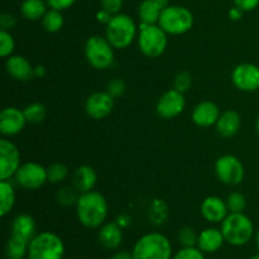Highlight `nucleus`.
Returning <instances> with one entry per match:
<instances>
[{"label":"nucleus","instance_id":"44","mask_svg":"<svg viewBox=\"0 0 259 259\" xmlns=\"http://www.w3.org/2000/svg\"><path fill=\"white\" fill-rule=\"evenodd\" d=\"M243 13L244 12H243L242 9H239L238 7H234L229 10V18L233 20V22H238V20L242 19Z\"/></svg>","mask_w":259,"mask_h":259},{"label":"nucleus","instance_id":"18","mask_svg":"<svg viewBox=\"0 0 259 259\" xmlns=\"http://www.w3.org/2000/svg\"><path fill=\"white\" fill-rule=\"evenodd\" d=\"M5 71L17 81H29L34 78V67L28 58L20 55H12L5 61Z\"/></svg>","mask_w":259,"mask_h":259},{"label":"nucleus","instance_id":"3","mask_svg":"<svg viewBox=\"0 0 259 259\" xmlns=\"http://www.w3.org/2000/svg\"><path fill=\"white\" fill-rule=\"evenodd\" d=\"M225 243L234 247L248 244L254 237V224L244 212H229L220 225Z\"/></svg>","mask_w":259,"mask_h":259},{"label":"nucleus","instance_id":"43","mask_svg":"<svg viewBox=\"0 0 259 259\" xmlns=\"http://www.w3.org/2000/svg\"><path fill=\"white\" fill-rule=\"evenodd\" d=\"M111 18H113V14H110L108 10L103 9V8H101V9L96 13V20H98L99 23H101V24L106 25L109 22H110Z\"/></svg>","mask_w":259,"mask_h":259},{"label":"nucleus","instance_id":"11","mask_svg":"<svg viewBox=\"0 0 259 259\" xmlns=\"http://www.w3.org/2000/svg\"><path fill=\"white\" fill-rule=\"evenodd\" d=\"M20 152L9 139L0 141V181H8L19 169Z\"/></svg>","mask_w":259,"mask_h":259},{"label":"nucleus","instance_id":"21","mask_svg":"<svg viewBox=\"0 0 259 259\" xmlns=\"http://www.w3.org/2000/svg\"><path fill=\"white\" fill-rule=\"evenodd\" d=\"M37 234V225L29 214H19L13 219L10 225V235L29 243Z\"/></svg>","mask_w":259,"mask_h":259},{"label":"nucleus","instance_id":"42","mask_svg":"<svg viewBox=\"0 0 259 259\" xmlns=\"http://www.w3.org/2000/svg\"><path fill=\"white\" fill-rule=\"evenodd\" d=\"M234 5L242 9L244 13L252 12L258 8L259 0H234Z\"/></svg>","mask_w":259,"mask_h":259},{"label":"nucleus","instance_id":"39","mask_svg":"<svg viewBox=\"0 0 259 259\" xmlns=\"http://www.w3.org/2000/svg\"><path fill=\"white\" fill-rule=\"evenodd\" d=\"M100 4L103 9L108 10L110 14L115 15L120 13L124 4V0H100Z\"/></svg>","mask_w":259,"mask_h":259},{"label":"nucleus","instance_id":"37","mask_svg":"<svg viewBox=\"0 0 259 259\" xmlns=\"http://www.w3.org/2000/svg\"><path fill=\"white\" fill-rule=\"evenodd\" d=\"M172 259H206L205 253L197 247H181Z\"/></svg>","mask_w":259,"mask_h":259},{"label":"nucleus","instance_id":"9","mask_svg":"<svg viewBox=\"0 0 259 259\" xmlns=\"http://www.w3.org/2000/svg\"><path fill=\"white\" fill-rule=\"evenodd\" d=\"M215 175L222 184L227 186H238L244 180L245 169L238 157L224 154L215 162Z\"/></svg>","mask_w":259,"mask_h":259},{"label":"nucleus","instance_id":"51","mask_svg":"<svg viewBox=\"0 0 259 259\" xmlns=\"http://www.w3.org/2000/svg\"><path fill=\"white\" fill-rule=\"evenodd\" d=\"M248 259H259V253H258V254H254V255H252V257H250V258H248Z\"/></svg>","mask_w":259,"mask_h":259},{"label":"nucleus","instance_id":"29","mask_svg":"<svg viewBox=\"0 0 259 259\" xmlns=\"http://www.w3.org/2000/svg\"><path fill=\"white\" fill-rule=\"evenodd\" d=\"M149 220L154 225H163L168 219V207L161 199H154L149 206Z\"/></svg>","mask_w":259,"mask_h":259},{"label":"nucleus","instance_id":"2","mask_svg":"<svg viewBox=\"0 0 259 259\" xmlns=\"http://www.w3.org/2000/svg\"><path fill=\"white\" fill-rule=\"evenodd\" d=\"M133 259H172L174 249L171 240L158 232L142 235L132 249Z\"/></svg>","mask_w":259,"mask_h":259},{"label":"nucleus","instance_id":"50","mask_svg":"<svg viewBox=\"0 0 259 259\" xmlns=\"http://www.w3.org/2000/svg\"><path fill=\"white\" fill-rule=\"evenodd\" d=\"M255 129H257V133L259 134V115L257 118V121H255Z\"/></svg>","mask_w":259,"mask_h":259},{"label":"nucleus","instance_id":"27","mask_svg":"<svg viewBox=\"0 0 259 259\" xmlns=\"http://www.w3.org/2000/svg\"><path fill=\"white\" fill-rule=\"evenodd\" d=\"M28 245L29 243L10 235L5 243V255L7 259H24L28 257Z\"/></svg>","mask_w":259,"mask_h":259},{"label":"nucleus","instance_id":"14","mask_svg":"<svg viewBox=\"0 0 259 259\" xmlns=\"http://www.w3.org/2000/svg\"><path fill=\"white\" fill-rule=\"evenodd\" d=\"M115 99L108 91H96L88 96L85 101V111L94 120H101L111 114Z\"/></svg>","mask_w":259,"mask_h":259},{"label":"nucleus","instance_id":"25","mask_svg":"<svg viewBox=\"0 0 259 259\" xmlns=\"http://www.w3.org/2000/svg\"><path fill=\"white\" fill-rule=\"evenodd\" d=\"M15 200V190L10 180L8 181H0V217L5 218L8 214H10L14 209Z\"/></svg>","mask_w":259,"mask_h":259},{"label":"nucleus","instance_id":"48","mask_svg":"<svg viewBox=\"0 0 259 259\" xmlns=\"http://www.w3.org/2000/svg\"><path fill=\"white\" fill-rule=\"evenodd\" d=\"M154 2H156L162 9H164V8H167L169 5V0H154Z\"/></svg>","mask_w":259,"mask_h":259},{"label":"nucleus","instance_id":"49","mask_svg":"<svg viewBox=\"0 0 259 259\" xmlns=\"http://www.w3.org/2000/svg\"><path fill=\"white\" fill-rule=\"evenodd\" d=\"M254 238H255V245H257V248H258V250H259V229L257 230V233H255Z\"/></svg>","mask_w":259,"mask_h":259},{"label":"nucleus","instance_id":"35","mask_svg":"<svg viewBox=\"0 0 259 259\" xmlns=\"http://www.w3.org/2000/svg\"><path fill=\"white\" fill-rule=\"evenodd\" d=\"M197 238H199V234L190 227L181 228L179 235H177V239H179L181 247H196Z\"/></svg>","mask_w":259,"mask_h":259},{"label":"nucleus","instance_id":"23","mask_svg":"<svg viewBox=\"0 0 259 259\" xmlns=\"http://www.w3.org/2000/svg\"><path fill=\"white\" fill-rule=\"evenodd\" d=\"M240 125H242V119H240L239 113L235 110H225L224 113L220 114V118L218 123L215 124L217 132L222 138H233L237 136L239 132Z\"/></svg>","mask_w":259,"mask_h":259},{"label":"nucleus","instance_id":"10","mask_svg":"<svg viewBox=\"0 0 259 259\" xmlns=\"http://www.w3.org/2000/svg\"><path fill=\"white\" fill-rule=\"evenodd\" d=\"M14 181L22 189L34 191L43 187L46 182H48L47 168L37 162L23 163L14 175Z\"/></svg>","mask_w":259,"mask_h":259},{"label":"nucleus","instance_id":"4","mask_svg":"<svg viewBox=\"0 0 259 259\" xmlns=\"http://www.w3.org/2000/svg\"><path fill=\"white\" fill-rule=\"evenodd\" d=\"M139 27L132 17L124 13L113 15L105 25V37L115 50H125L138 37Z\"/></svg>","mask_w":259,"mask_h":259},{"label":"nucleus","instance_id":"40","mask_svg":"<svg viewBox=\"0 0 259 259\" xmlns=\"http://www.w3.org/2000/svg\"><path fill=\"white\" fill-rule=\"evenodd\" d=\"M17 25V18L10 13H4L0 17V30H10Z\"/></svg>","mask_w":259,"mask_h":259},{"label":"nucleus","instance_id":"17","mask_svg":"<svg viewBox=\"0 0 259 259\" xmlns=\"http://www.w3.org/2000/svg\"><path fill=\"white\" fill-rule=\"evenodd\" d=\"M220 109L212 101H201L197 104L191 113V119L195 125L200 128H210L215 125L220 118Z\"/></svg>","mask_w":259,"mask_h":259},{"label":"nucleus","instance_id":"15","mask_svg":"<svg viewBox=\"0 0 259 259\" xmlns=\"http://www.w3.org/2000/svg\"><path fill=\"white\" fill-rule=\"evenodd\" d=\"M27 123L23 110L15 106H8L0 111V133L4 137L17 136Z\"/></svg>","mask_w":259,"mask_h":259},{"label":"nucleus","instance_id":"32","mask_svg":"<svg viewBox=\"0 0 259 259\" xmlns=\"http://www.w3.org/2000/svg\"><path fill=\"white\" fill-rule=\"evenodd\" d=\"M47 176L48 182H51V184H61V182H63L68 177L67 166L60 163V162H55V163L50 164L47 167Z\"/></svg>","mask_w":259,"mask_h":259},{"label":"nucleus","instance_id":"31","mask_svg":"<svg viewBox=\"0 0 259 259\" xmlns=\"http://www.w3.org/2000/svg\"><path fill=\"white\" fill-rule=\"evenodd\" d=\"M78 196H80V192L75 189L73 186H63L56 194V200H57L58 204L61 206L70 207L75 206L76 202H77Z\"/></svg>","mask_w":259,"mask_h":259},{"label":"nucleus","instance_id":"46","mask_svg":"<svg viewBox=\"0 0 259 259\" xmlns=\"http://www.w3.org/2000/svg\"><path fill=\"white\" fill-rule=\"evenodd\" d=\"M46 76V67L42 65L34 66V77L43 78Z\"/></svg>","mask_w":259,"mask_h":259},{"label":"nucleus","instance_id":"30","mask_svg":"<svg viewBox=\"0 0 259 259\" xmlns=\"http://www.w3.org/2000/svg\"><path fill=\"white\" fill-rule=\"evenodd\" d=\"M25 119L30 124H39L47 116V109L42 103H32L27 105L23 110Z\"/></svg>","mask_w":259,"mask_h":259},{"label":"nucleus","instance_id":"34","mask_svg":"<svg viewBox=\"0 0 259 259\" xmlns=\"http://www.w3.org/2000/svg\"><path fill=\"white\" fill-rule=\"evenodd\" d=\"M225 201H227L229 212H243L247 207V200L242 192H232Z\"/></svg>","mask_w":259,"mask_h":259},{"label":"nucleus","instance_id":"7","mask_svg":"<svg viewBox=\"0 0 259 259\" xmlns=\"http://www.w3.org/2000/svg\"><path fill=\"white\" fill-rule=\"evenodd\" d=\"M194 14L187 8L181 5H168L164 8L159 17L158 25L171 35H182L194 27Z\"/></svg>","mask_w":259,"mask_h":259},{"label":"nucleus","instance_id":"19","mask_svg":"<svg viewBox=\"0 0 259 259\" xmlns=\"http://www.w3.org/2000/svg\"><path fill=\"white\" fill-rule=\"evenodd\" d=\"M224 243L225 239L222 230L217 228H206L199 233L196 247L205 254H212L222 249Z\"/></svg>","mask_w":259,"mask_h":259},{"label":"nucleus","instance_id":"41","mask_svg":"<svg viewBox=\"0 0 259 259\" xmlns=\"http://www.w3.org/2000/svg\"><path fill=\"white\" fill-rule=\"evenodd\" d=\"M46 3H47L50 9H56L60 10V12H63V10L72 7L76 3V0H46Z\"/></svg>","mask_w":259,"mask_h":259},{"label":"nucleus","instance_id":"12","mask_svg":"<svg viewBox=\"0 0 259 259\" xmlns=\"http://www.w3.org/2000/svg\"><path fill=\"white\" fill-rule=\"evenodd\" d=\"M185 106H186V100L184 94L177 91L176 89H171L162 94L161 98L158 99L156 111L159 118L169 120L181 115L182 111L185 110Z\"/></svg>","mask_w":259,"mask_h":259},{"label":"nucleus","instance_id":"6","mask_svg":"<svg viewBox=\"0 0 259 259\" xmlns=\"http://www.w3.org/2000/svg\"><path fill=\"white\" fill-rule=\"evenodd\" d=\"M139 51L146 57L157 58L163 55L168 46V34L158 24L139 25L138 37Z\"/></svg>","mask_w":259,"mask_h":259},{"label":"nucleus","instance_id":"38","mask_svg":"<svg viewBox=\"0 0 259 259\" xmlns=\"http://www.w3.org/2000/svg\"><path fill=\"white\" fill-rule=\"evenodd\" d=\"M126 90L125 82H124L121 78H114V80L109 81L108 85H106V90L114 99H118L120 96L124 95Z\"/></svg>","mask_w":259,"mask_h":259},{"label":"nucleus","instance_id":"36","mask_svg":"<svg viewBox=\"0 0 259 259\" xmlns=\"http://www.w3.org/2000/svg\"><path fill=\"white\" fill-rule=\"evenodd\" d=\"M192 86V75L187 71H181L176 75L174 80V89L180 93L185 94L191 89Z\"/></svg>","mask_w":259,"mask_h":259},{"label":"nucleus","instance_id":"45","mask_svg":"<svg viewBox=\"0 0 259 259\" xmlns=\"http://www.w3.org/2000/svg\"><path fill=\"white\" fill-rule=\"evenodd\" d=\"M115 222L118 223L119 227H120L121 229H125L126 227H129V224H131L132 220H131V218L128 217V215L121 214V215H119V218L115 220Z\"/></svg>","mask_w":259,"mask_h":259},{"label":"nucleus","instance_id":"13","mask_svg":"<svg viewBox=\"0 0 259 259\" xmlns=\"http://www.w3.org/2000/svg\"><path fill=\"white\" fill-rule=\"evenodd\" d=\"M232 82L243 93H254L259 90V67L254 63H240L232 72Z\"/></svg>","mask_w":259,"mask_h":259},{"label":"nucleus","instance_id":"20","mask_svg":"<svg viewBox=\"0 0 259 259\" xmlns=\"http://www.w3.org/2000/svg\"><path fill=\"white\" fill-rule=\"evenodd\" d=\"M98 239L105 249L115 250L123 242V229L116 222L105 223L99 228Z\"/></svg>","mask_w":259,"mask_h":259},{"label":"nucleus","instance_id":"8","mask_svg":"<svg viewBox=\"0 0 259 259\" xmlns=\"http://www.w3.org/2000/svg\"><path fill=\"white\" fill-rule=\"evenodd\" d=\"M115 48L111 46L108 38L103 35H91L85 43V57L89 65L99 71L110 68L115 61Z\"/></svg>","mask_w":259,"mask_h":259},{"label":"nucleus","instance_id":"24","mask_svg":"<svg viewBox=\"0 0 259 259\" xmlns=\"http://www.w3.org/2000/svg\"><path fill=\"white\" fill-rule=\"evenodd\" d=\"M47 3L46 0H23L20 4V13L27 20H39L47 13Z\"/></svg>","mask_w":259,"mask_h":259},{"label":"nucleus","instance_id":"1","mask_svg":"<svg viewBox=\"0 0 259 259\" xmlns=\"http://www.w3.org/2000/svg\"><path fill=\"white\" fill-rule=\"evenodd\" d=\"M76 207V217L80 224L88 229H99L105 224L109 215V205L105 196L98 191L80 194Z\"/></svg>","mask_w":259,"mask_h":259},{"label":"nucleus","instance_id":"26","mask_svg":"<svg viewBox=\"0 0 259 259\" xmlns=\"http://www.w3.org/2000/svg\"><path fill=\"white\" fill-rule=\"evenodd\" d=\"M162 10L154 0H143L138 7V18L142 24H158Z\"/></svg>","mask_w":259,"mask_h":259},{"label":"nucleus","instance_id":"28","mask_svg":"<svg viewBox=\"0 0 259 259\" xmlns=\"http://www.w3.org/2000/svg\"><path fill=\"white\" fill-rule=\"evenodd\" d=\"M42 25L46 32L48 33H57L62 29L63 27V15L62 12L56 9H48L45 17L42 18Z\"/></svg>","mask_w":259,"mask_h":259},{"label":"nucleus","instance_id":"33","mask_svg":"<svg viewBox=\"0 0 259 259\" xmlns=\"http://www.w3.org/2000/svg\"><path fill=\"white\" fill-rule=\"evenodd\" d=\"M15 40L12 33L8 30H0V56L8 58L14 53Z\"/></svg>","mask_w":259,"mask_h":259},{"label":"nucleus","instance_id":"5","mask_svg":"<svg viewBox=\"0 0 259 259\" xmlns=\"http://www.w3.org/2000/svg\"><path fill=\"white\" fill-rule=\"evenodd\" d=\"M65 243L60 235L52 232H40L28 245V259H63Z\"/></svg>","mask_w":259,"mask_h":259},{"label":"nucleus","instance_id":"16","mask_svg":"<svg viewBox=\"0 0 259 259\" xmlns=\"http://www.w3.org/2000/svg\"><path fill=\"white\" fill-rule=\"evenodd\" d=\"M200 212L202 218L207 223L211 224H222L223 220L229 214V209L225 200L219 196H207L202 200L201 206H200Z\"/></svg>","mask_w":259,"mask_h":259},{"label":"nucleus","instance_id":"22","mask_svg":"<svg viewBox=\"0 0 259 259\" xmlns=\"http://www.w3.org/2000/svg\"><path fill=\"white\" fill-rule=\"evenodd\" d=\"M71 181H72V186L80 194H85V192L93 191L94 187L96 186L98 175H96L95 169L93 167L88 166V164H83V166L77 167L73 171Z\"/></svg>","mask_w":259,"mask_h":259},{"label":"nucleus","instance_id":"47","mask_svg":"<svg viewBox=\"0 0 259 259\" xmlns=\"http://www.w3.org/2000/svg\"><path fill=\"white\" fill-rule=\"evenodd\" d=\"M111 259H133V255H132V252H116L115 254L111 257Z\"/></svg>","mask_w":259,"mask_h":259}]
</instances>
